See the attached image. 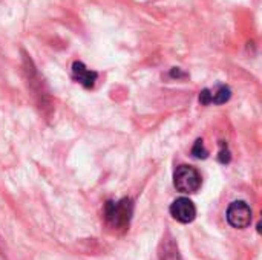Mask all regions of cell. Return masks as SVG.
I'll list each match as a JSON object with an SVG mask.
<instances>
[{
  "label": "cell",
  "instance_id": "1",
  "mask_svg": "<svg viewBox=\"0 0 262 260\" xmlns=\"http://www.w3.org/2000/svg\"><path fill=\"white\" fill-rule=\"evenodd\" d=\"M175 188L181 193H195L201 187V176L200 173L189 166H180L173 175Z\"/></svg>",
  "mask_w": 262,
  "mask_h": 260
},
{
  "label": "cell",
  "instance_id": "2",
  "mask_svg": "<svg viewBox=\"0 0 262 260\" xmlns=\"http://www.w3.org/2000/svg\"><path fill=\"white\" fill-rule=\"evenodd\" d=\"M132 215V204L129 199L120 202H109L106 205V218L114 227H126Z\"/></svg>",
  "mask_w": 262,
  "mask_h": 260
},
{
  "label": "cell",
  "instance_id": "3",
  "mask_svg": "<svg viewBox=\"0 0 262 260\" xmlns=\"http://www.w3.org/2000/svg\"><path fill=\"white\" fill-rule=\"evenodd\" d=\"M227 222L233 228H239V230L247 228L252 224V208L243 201H236L230 204L227 210Z\"/></svg>",
  "mask_w": 262,
  "mask_h": 260
},
{
  "label": "cell",
  "instance_id": "4",
  "mask_svg": "<svg viewBox=\"0 0 262 260\" xmlns=\"http://www.w3.org/2000/svg\"><path fill=\"white\" fill-rule=\"evenodd\" d=\"M170 215L175 221L181 224H189L196 218V208L190 199L180 198L170 205Z\"/></svg>",
  "mask_w": 262,
  "mask_h": 260
},
{
  "label": "cell",
  "instance_id": "5",
  "mask_svg": "<svg viewBox=\"0 0 262 260\" xmlns=\"http://www.w3.org/2000/svg\"><path fill=\"white\" fill-rule=\"evenodd\" d=\"M72 75H74L75 81H78L84 87H92L95 84V81H97V72L88 69L80 61H75L72 64Z\"/></svg>",
  "mask_w": 262,
  "mask_h": 260
},
{
  "label": "cell",
  "instance_id": "6",
  "mask_svg": "<svg viewBox=\"0 0 262 260\" xmlns=\"http://www.w3.org/2000/svg\"><path fill=\"white\" fill-rule=\"evenodd\" d=\"M210 90V89H209ZM232 92L227 86H218L216 89L210 90V103H215V104H223L226 101H229Z\"/></svg>",
  "mask_w": 262,
  "mask_h": 260
},
{
  "label": "cell",
  "instance_id": "7",
  "mask_svg": "<svg viewBox=\"0 0 262 260\" xmlns=\"http://www.w3.org/2000/svg\"><path fill=\"white\" fill-rule=\"evenodd\" d=\"M192 153H193V156L195 158H207V150L204 149V144H203V141L201 139H198L196 143H195V146H193V149H192Z\"/></svg>",
  "mask_w": 262,
  "mask_h": 260
}]
</instances>
